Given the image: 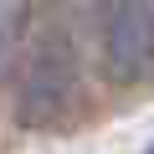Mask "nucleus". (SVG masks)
Returning a JSON list of instances; mask_svg holds the SVG:
<instances>
[{
    "label": "nucleus",
    "mask_w": 154,
    "mask_h": 154,
    "mask_svg": "<svg viewBox=\"0 0 154 154\" xmlns=\"http://www.w3.org/2000/svg\"><path fill=\"white\" fill-rule=\"evenodd\" d=\"M144 154H154V144H149V149H144Z\"/></svg>",
    "instance_id": "7ed1b4c3"
},
{
    "label": "nucleus",
    "mask_w": 154,
    "mask_h": 154,
    "mask_svg": "<svg viewBox=\"0 0 154 154\" xmlns=\"http://www.w3.org/2000/svg\"><path fill=\"white\" fill-rule=\"evenodd\" d=\"M77 98H82V72H77V57L62 36H46L26 67H21V82H16V108H21V123L31 128H46V123H62Z\"/></svg>",
    "instance_id": "f257e3e1"
},
{
    "label": "nucleus",
    "mask_w": 154,
    "mask_h": 154,
    "mask_svg": "<svg viewBox=\"0 0 154 154\" xmlns=\"http://www.w3.org/2000/svg\"><path fill=\"white\" fill-rule=\"evenodd\" d=\"M103 62L118 82L154 72V0H103Z\"/></svg>",
    "instance_id": "f03ea898"
}]
</instances>
